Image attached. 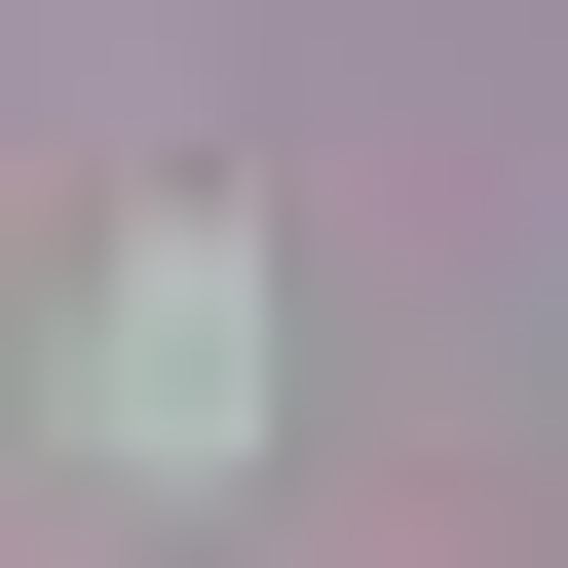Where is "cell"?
<instances>
[{
    "mask_svg": "<svg viewBox=\"0 0 568 568\" xmlns=\"http://www.w3.org/2000/svg\"><path fill=\"white\" fill-rule=\"evenodd\" d=\"M77 455H114V493H227V455H265V227H227V190H114V227H77Z\"/></svg>",
    "mask_w": 568,
    "mask_h": 568,
    "instance_id": "obj_1",
    "label": "cell"
}]
</instances>
